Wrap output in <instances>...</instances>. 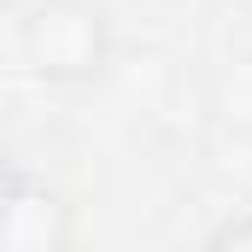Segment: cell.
I'll return each instance as SVG.
<instances>
[{
	"mask_svg": "<svg viewBox=\"0 0 252 252\" xmlns=\"http://www.w3.org/2000/svg\"><path fill=\"white\" fill-rule=\"evenodd\" d=\"M18 59L47 88H88L112 64V18L100 0H30L18 12Z\"/></svg>",
	"mask_w": 252,
	"mask_h": 252,
	"instance_id": "1",
	"label": "cell"
},
{
	"mask_svg": "<svg viewBox=\"0 0 252 252\" xmlns=\"http://www.w3.org/2000/svg\"><path fill=\"white\" fill-rule=\"evenodd\" d=\"M76 241V211L47 176L12 170L6 182V223H0V252H70Z\"/></svg>",
	"mask_w": 252,
	"mask_h": 252,
	"instance_id": "2",
	"label": "cell"
},
{
	"mask_svg": "<svg viewBox=\"0 0 252 252\" xmlns=\"http://www.w3.org/2000/svg\"><path fill=\"white\" fill-rule=\"evenodd\" d=\"M205 252H252V217H235V223H223V229L205 241Z\"/></svg>",
	"mask_w": 252,
	"mask_h": 252,
	"instance_id": "3",
	"label": "cell"
}]
</instances>
